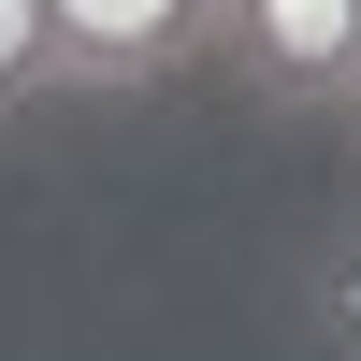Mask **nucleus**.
<instances>
[{
  "instance_id": "f257e3e1",
  "label": "nucleus",
  "mask_w": 361,
  "mask_h": 361,
  "mask_svg": "<svg viewBox=\"0 0 361 361\" xmlns=\"http://www.w3.org/2000/svg\"><path fill=\"white\" fill-rule=\"evenodd\" d=\"M217 58L275 116H347L361 102V0H217Z\"/></svg>"
},
{
  "instance_id": "f03ea898",
  "label": "nucleus",
  "mask_w": 361,
  "mask_h": 361,
  "mask_svg": "<svg viewBox=\"0 0 361 361\" xmlns=\"http://www.w3.org/2000/svg\"><path fill=\"white\" fill-rule=\"evenodd\" d=\"M58 15V87L73 102H130V87L217 58V0H44Z\"/></svg>"
},
{
  "instance_id": "7ed1b4c3",
  "label": "nucleus",
  "mask_w": 361,
  "mask_h": 361,
  "mask_svg": "<svg viewBox=\"0 0 361 361\" xmlns=\"http://www.w3.org/2000/svg\"><path fill=\"white\" fill-rule=\"evenodd\" d=\"M58 102V15L44 0H0V116Z\"/></svg>"
},
{
  "instance_id": "20e7f679",
  "label": "nucleus",
  "mask_w": 361,
  "mask_h": 361,
  "mask_svg": "<svg viewBox=\"0 0 361 361\" xmlns=\"http://www.w3.org/2000/svg\"><path fill=\"white\" fill-rule=\"evenodd\" d=\"M304 318H318V347L333 361H361V217L318 246V275H304Z\"/></svg>"
},
{
  "instance_id": "39448f33",
  "label": "nucleus",
  "mask_w": 361,
  "mask_h": 361,
  "mask_svg": "<svg viewBox=\"0 0 361 361\" xmlns=\"http://www.w3.org/2000/svg\"><path fill=\"white\" fill-rule=\"evenodd\" d=\"M347 145H361V102H347Z\"/></svg>"
}]
</instances>
